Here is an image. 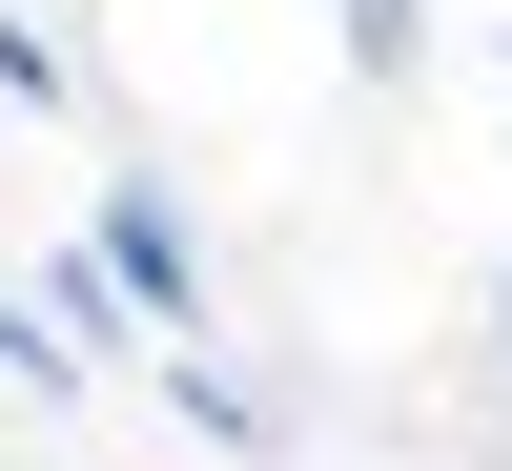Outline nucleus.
Masks as SVG:
<instances>
[{"mask_svg":"<svg viewBox=\"0 0 512 471\" xmlns=\"http://www.w3.org/2000/svg\"><path fill=\"white\" fill-rule=\"evenodd\" d=\"M492 369H512V267H492Z\"/></svg>","mask_w":512,"mask_h":471,"instance_id":"4","label":"nucleus"},{"mask_svg":"<svg viewBox=\"0 0 512 471\" xmlns=\"http://www.w3.org/2000/svg\"><path fill=\"white\" fill-rule=\"evenodd\" d=\"M349 62H369V82H410V62H431V0H349Z\"/></svg>","mask_w":512,"mask_h":471,"instance_id":"3","label":"nucleus"},{"mask_svg":"<svg viewBox=\"0 0 512 471\" xmlns=\"http://www.w3.org/2000/svg\"><path fill=\"white\" fill-rule=\"evenodd\" d=\"M0 369H21V390H82V349H62V308H21V287H0Z\"/></svg>","mask_w":512,"mask_h":471,"instance_id":"2","label":"nucleus"},{"mask_svg":"<svg viewBox=\"0 0 512 471\" xmlns=\"http://www.w3.org/2000/svg\"><path fill=\"white\" fill-rule=\"evenodd\" d=\"M103 267H123V308H144L164 349L205 328V246H185V205H164V185H123V205H103Z\"/></svg>","mask_w":512,"mask_h":471,"instance_id":"1","label":"nucleus"}]
</instances>
